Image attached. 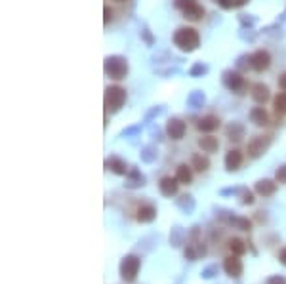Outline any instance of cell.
<instances>
[{
  "instance_id": "1",
  "label": "cell",
  "mask_w": 286,
  "mask_h": 284,
  "mask_svg": "<svg viewBox=\"0 0 286 284\" xmlns=\"http://www.w3.org/2000/svg\"><path fill=\"white\" fill-rule=\"evenodd\" d=\"M174 44L181 52H195L200 46V33L195 27H180L174 33Z\"/></svg>"
},
{
  "instance_id": "2",
  "label": "cell",
  "mask_w": 286,
  "mask_h": 284,
  "mask_svg": "<svg viewBox=\"0 0 286 284\" xmlns=\"http://www.w3.org/2000/svg\"><path fill=\"white\" fill-rule=\"evenodd\" d=\"M124 101H126V90H124L122 86L113 84L105 88L103 103H105V111H107V113H116V111H120Z\"/></svg>"
},
{
  "instance_id": "3",
  "label": "cell",
  "mask_w": 286,
  "mask_h": 284,
  "mask_svg": "<svg viewBox=\"0 0 286 284\" xmlns=\"http://www.w3.org/2000/svg\"><path fill=\"white\" fill-rule=\"evenodd\" d=\"M105 75L113 80H122L128 75V61L120 56H111L105 59Z\"/></svg>"
},
{
  "instance_id": "4",
  "label": "cell",
  "mask_w": 286,
  "mask_h": 284,
  "mask_svg": "<svg viewBox=\"0 0 286 284\" xmlns=\"http://www.w3.org/2000/svg\"><path fill=\"white\" fill-rule=\"evenodd\" d=\"M269 145H271V135H267V133L252 135L250 141L246 143L248 159H257V157H261V155L269 149Z\"/></svg>"
},
{
  "instance_id": "5",
  "label": "cell",
  "mask_w": 286,
  "mask_h": 284,
  "mask_svg": "<svg viewBox=\"0 0 286 284\" xmlns=\"http://www.w3.org/2000/svg\"><path fill=\"white\" fill-rule=\"evenodd\" d=\"M273 65V56L269 54V50L259 48L250 56V69L254 73H267Z\"/></svg>"
},
{
  "instance_id": "6",
  "label": "cell",
  "mask_w": 286,
  "mask_h": 284,
  "mask_svg": "<svg viewBox=\"0 0 286 284\" xmlns=\"http://www.w3.org/2000/svg\"><path fill=\"white\" fill-rule=\"evenodd\" d=\"M223 82H225V86H227L233 94L240 95L248 90V80L240 75V73H237V71H227L225 76H223Z\"/></svg>"
},
{
  "instance_id": "7",
  "label": "cell",
  "mask_w": 286,
  "mask_h": 284,
  "mask_svg": "<svg viewBox=\"0 0 286 284\" xmlns=\"http://www.w3.org/2000/svg\"><path fill=\"white\" fill-rule=\"evenodd\" d=\"M139 273V257L137 256H126L120 263V275L126 282L135 280V276Z\"/></svg>"
},
{
  "instance_id": "8",
  "label": "cell",
  "mask_w": 286,
  "mask_h": 284,
  "mask_svg": "<svg viewBox=\"0 0 286 284\" xmlns=\"http://www.w3.org/2000/svg\"><path fill=\"white\" fill-rule=\"evenodd\" d=\"M195 126H197V130L200 133H212L221 128V118L218 114H204V116H200L197 120Z\"/></svg>"
},
{
  "instance_id": "9",
  "label": "cell",
  "mask_w": 286,
  "mask_h": 284,
  "mask_svg": "<svg viewBox=\"0 0 286 284\" xmlns=\"http://www.w3.org/2000/svg\"><path fill=\"white\" fill-rule=\"evenodd\" d=\"M250 97L256 101L257 105H265L269 99H273L271 97V88L263 82H254V84H250Z\"/></svg>"
},
{
  "instance_id": "10",
  "label": "cell",
  "mask_w": 286,
  "mask_h": 284,
  "mask_svg": "<svg viewBox=\"0 0 286 284\" xmlns=\"http://www.w3.org/2000/svg\"><path fill=\"white\" fill-rule=\"evenodd\" d=\"M166 133H168L170 139L180 141V139L185 137V133H187V124L183 122L181 118H170V120L166 122Z\"/></svg>"
},
{
  "instance_id": "11",
  "label": "cell",
  "mask_w": 286,
  "mask_h": 284,
  "mask_svg": "<svg viewBox=\"0 0 286 284\" xmlns=\"http://www.w3.org/2000/svg\"><path fill=\"white\" fill-rule=\"evenodd\" d=\"M250 122L257 126V128H267L269 122H271V114L267 113V109L263 105H256L250 111Z\"/></svg>"
},
{
  "instance_id": "12",
  "label": "cell",
  "mask_w": 286,
  "mask_h": 284,
  "mask_svg": "<svg viewBox=\"0 0 286 284\" xmlns=\"http://www.w3.org/2000/svg\"><path fill=\"white\" fill-rule=\"evenodd\" d=\"M197 145L202 153L206 155H212V153H218L219 149V139L212 133H202L199 139H197Z\"/></svg>"
},
{
  "instance_id": "13",
  "label": "cell",
  "mask_w": 286,
  "mask_h": 284,
  "mask_svg": "<svg viewBox=\"0 0 286 284\" xmlns=\"http://www.w3.org/2000/svg\"><path fill=\"white\" fill-rule=\"evenodd\" d=\"M242 162H244V153L237 149V147L229 149L227 155H225V168L229 172H237L242 166Z\"/></svg>"
},
{
  "instance_id": "14",
  "label": "cell",
  "mask_w": 286,
  "mask_h": 284,
  "mask_svg": "<svg viewBox=\"0 0 286 284\" xmlns=\"http://www.w3.org/2000/svg\"><path fill=\"white\" fill-rule=\"evenodd\" d=\"M223 271L225 275H229L231 278H237V276L242 275V261L238 259V256H227L223 259Z\"/></svg>"
},
{
  "instance_id": "15",
  "label": "cell",
  "mask_w": 286,
  "mask_h": 284,
  "mask_svg": "<svg viewBox=\"0 0 286 284\" xmlns=\"http://www.w3.org/2000/svg\"><path fill=\"white\" fill-rule=\"evenodd\" d=\"M180 181H178V178L174 176H164V178H161V181H159V189H161V193L164 195V197H174L176 193H178V189H180Z\"/></svg>"
},
{
  "instance_id": "16",
  "label": "cell",
  "mask_w": 286,
  "mask_h": 284,
  "mask_svg": "<svg viewBox=\"0 0 286 284\" xmlns=\"http://www.w3.org/2000/svg\"><path fill=\"white\" fill-rule=\"evenodd\" d=\"M181 14H183V19H187L191 23H199V21H202V19L206 18V8L200 6L199 2H197V4H193L189 8H185Z\"/></svg>"
},
{
  "instance_id": "17",
  "label": "cell",
  "mask_w": 286,
  "mask_h": 284,
  "mask_svg": "<svg viewBox=\"0 0 286 284\" xmlns=\"http://www.w3.org/2000/svg\"><path fill=\"white\" fill-rule=\"evenodd\" d=\"M155 218H157V208L153 204H141L135 210V219L139 223H151L155 221Z\"/></svg>"
},
{
  "instance_id": "18",
  "label": "cell",
  "mask_w": 286,
  "mask_h": 284,
  "mask_svg": "<svg viewBox=\"0 0 286 284\" xmlns=\"http://www.w3.org/2000/svg\"><path fill=\"white\" fill-rule=\"evenodd\" d=\"M271 105H273V114H275L276 118H284L286 116V92H278L276 95H273Z\"/></svg>"
},
{
  "instance_id": "19",
  "label": "cell",
  "mask_w": 286,
  "mask_h": 284,
  "mask_svg": "<svg viewBox=\"0 0 286 284\" xmlns=\"http://www.w3.org/2000/svg\"><path fill=\"white\" fill-rule=\"evenodd\" d=\"M191 168H193V170H197L199 174L208 172V168H210L208 157H206V155H202V153H195V155L191 157Z\"/></svg>"
},
{
  "instance_id": "20",
  "label": "cell",
  "mask_w": 286,
  "mask_h": 284,
  "mask_svg": "<svg viewBox=\"0 0 286 284\" xmlns=\"http://www.w3.org/2000/svg\"><path fill=\"white\" fill-rule=\"evenodd\" d=\"M257 195H261V197H271V195H275L276 191V183L271 180H261L256 183V187H254Z\"/></svg>"
},
{
  "instance_id": "21",
  "label": "cell",
  "mask_w": 286,
  "mask_h": 284,
  "mask_svg": "<svg viewBox=\"0 0 286 284\" xmlns=\"http://www.w3.org/2000/svg\"><path fill=\"white\" fill-rule=\"evenodd\" d=\"M225 135H227L229 141L238 143L240 139H242V137H244V128H242L240 124H237V122L229 124L227 128H225Z\"/></svg>"
},
{
  "instance_id": "22",
  "label": "cell",
  "mask_w": 286,
  "mask_h": 284,
  "mask_svg": "<svg viewBox=\"0 0 286 284\" xmlns=\"http://www.w3.org/2000/svg\"><path fill=\"white\" fill-rule=\"evenodd\" d=\"M176 178L180 181L181 185H189L191 181H193V172H191V164H180L178 168H176Z\"/></svg>"
},
{
  "instance_id": "23",
  "label": "cell",
  "mask_w": 286,
  "mask_h": 284,
  "mask_svg": "<svg viewBox=\"0 0 286 284\" xmlns=\"http://www.w3.org/2000/svg\"><path fill=\"white\" fill-rule=\"evenodd\" d=\"M105 166L113 174H118V176H124L128 172V164L124 161H120V159H109V161L105 162Z\"/></svg>"
},
{
  "instance_id": "24",
  "label": "cell",
  "mask_w": 286,
  "mask_h": 284,
  "mask_svg": "<svg viewBox=\"0 0 286 284\" xmlns=\"http://www.w3.org/2000/svg\"><path fill=\"white\" fill-rule=\"evenodd\" d=\"M229 250H231V254H235V256H244V254H246V244H244V240L233 237V238H229Z\"/></svg>"
},
{
  "instance_id": "25",
  "label": "cell",
  "mask_w": 286,
  "mask_h": 284,
  "mask_svg": "<svg viewBox=\"0 0 286 284\" xmlns=\"http://www.w3.org/2000/svg\"><path fill=\"white\" fill-rule=\"evenodd\" d=\"M216 2L223 10H235V8H242L248 0H216Z\"/></svg>"
},
{
  "instance_id": "26",
  "label": "cell",
  "mask_w": 286,
  "mask_h": 284,
  "mask_svg": "<svg viewBox=\"0 0 286 284\" xmlns=\"http://www.w3.org/2000/svg\"><path fill=\"white\" fill-rule=\"evenodd\" d=\"M197 2H199V0H174V8L183 12L185 8H189V6L197 4Z\"/></svg>"
},
{
  "instance_id": "27",
  "label": "cell",
  "mask_w": 286,
  "mask_h": 284,
  "mask_svg": "<svg viewBox=\"0 0 286 284\" xmlns=\"http://www.w3.org/2000/svg\"><path fill=\"white\" fill-rule=\"evenodd\" d=\"M275 180L276 183H286V164H282V166L275 172Z\"/></svg>"
},
{
  "instance_id": "28",
  "label": "cell",
  "mask_w": 286,
  "mask_h": 284,
  "mask_svg": "<svg viewBox=\"0 0 286 284\" xmlns=\"http://www.w3.org/2000/svg\"><path fill=\"white\" fill-rule=\"evenodd\" d=\"M113 21V8L109 6V2H105V25H109Z\"/></svg>"
},
{
  "instance_id": "29",
  "label": "cell",
  "mask_w": 286,
  "mask_h": 284,
  "mask_svg": "<svg viewBox=\"0 0 286 284\" xmlns=\"http://www.w3.org/2000/svg\"><path fill=\"white\" fill-rule=\"evenodd\" d=\"M276 82H278V90H280V92H286V71L278 75V80H276Z\"/></svg>"
},
{
  "instance_id": "30",
  "label": "cell",
  "mask_w": 286,
  "mask_h": 284,
  "mask_svg": "<svg viewBox=\"0 0 286 284\" xmlns=\"http://www.w3.org/2000/svg\"><path fill=\"white\" fill-rule=\"evenodd\" d=\"M267 284H286V282H284V278H280V276H273V278H269Z\"/></svg>"
},
{
  "instance_id": "31",
  "label": "cell",
  "mask_w": 286,
  "mask_h": 284,
  "mask_svg": "<svg viewBox=\"0 0 286 284\" xmlns=\"http://www.w3.org/2000/svg\"><path fill=\"white\" fill-rule=\"evenodd\" d=\"M244 204H252L254 202V195L252 193H244V200H242Z\"/></svg>"
},
{
  "instance_id": "32",
  "label": "cell",
  "mask_w": 286,
  "mask_h": 284,
  "mask_svg": "<svg viewBox=\"0 0 286 284\" xmlns=\"http://www.w3.org/2000/svg\"><path fill=\"white\" fill-rule=\"evenodd\" d=\"M278 259H280V263L286 265V248L284 250H280V254H278Z\"/></svg>"
},
{
  "instance_id": "33",
  "label": "cell",
  "mask_w": 286,
  "mask_h": 284,
  "mask_svg": "<svg viewBox=\"0 0 286 284\" xmlns=\"http://www.w3.org/2000/svg\"><path fill=\"white\" fill-rule=\"evenodd\" d=\"M107 2H111V4H126L128 0H107Z\"/></svg>"
}]
</instances>
